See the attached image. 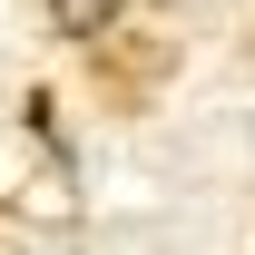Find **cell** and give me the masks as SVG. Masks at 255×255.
I'll list each match as a JSON object with an SVG mask.
<instances>
[{"label": "cell", "mask_w": 255, "mask_h": 255, "mask_svg": "<svg viewBox=\"0 0 255 255\" xmlns=\"http://www.w3.org/2000/svg\"><path fill=\"white\" fill-rule=\"evenodd\" d=\"M118 10H128V0H49V20H59L69 39H98V30H118Z\"/></svg>", "instance_id": "cell-1"}]
</instances>
